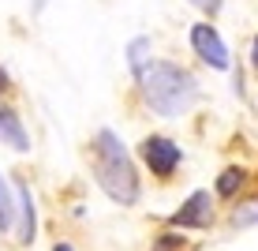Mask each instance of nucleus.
<instances>
[{
  "instance_id": "1",
  "label": "nucleus",
  "mask_w": 258,
  "mask_h": 251,
  "mask_svg": "<svg viewBox=\"0 0 258 251\" xmlns=\"http://www.w3.org/2000/svg\"><path fill=\"white\" fill-rule=\"evenodd\" d=\"M90 169H94V180L109 195L112 203L120 206H135L139 203V173H135V161H131L127 146L116 131L101 128L90 142Z\"/></svg>"
},
{
  "instance_id": "2",
  "label": "nucleus",
  "mask_w": 258,
  "mask_h": 251,
  "mask_svg": "<svg viewBox=\"0 0 258 251\" xmlns=\"http://www.w3.org/2000/svg\"><path fill=\"white\" fill-rule=\"evenodd\" d=\"M139 90L157 116H183L199 97V83L187 68L172 60H146V68L135 71Z\"/></svg>"
},
{
  "instance_id": "3",
  "label": "nucleus",
  "mask_w": 258,
  "mask_h": 251,
  "mask_svg": "<svg viewBox=\"0 0 258 251\" xmlns=\"http://www.w3.org/2000/svg\"><path fill=\"white\" fill-rule=\"evenodd\" d=\"M180 146H176L172 139H165V135H146L142 139V161L150 165V173H157V176H172V169L180 165Z\"/></svg>"
},
{
  "instance_id": "4",
  "label": "nucleus",
  "mask_w": 258,
  "mask_h": 251,
  "mask_svg": "<svg viewBox=\"0 0 258 251\" xmlns=\"http://www.w3.org/2000/svg\"><path fill=\"white\" fill-rule=\"evenodd\" d=\"M210 221H213L210 191H195L176 214H168V225H172V229H210Z\"/></svg>"
},
{
  "instance_id": "5",
  "label": "nucleus",
  "mask_w": 258,
  "mask_h": 251,
  "mask_svg": "<svg viewBox=\"0 0 258 251\" xmlns=\"http://www.w3.org/2000/svg\"><path fill=\"white\" fill-rule=\"evenodd\" d=\"M191 45H195V53H199V57L206 60L210 68H217V71H225V68H228V49H225L221 34L213 30L210 23H199V26L191 30Z\"/></svg>"
},
{
  "instance_id": "6",
  "label": "nucleus",
  "mask_w": 258,
  "mask_h": 251,
  "mask_svg": "<svg viewBox=\"0 0 258 251\" xmlns=\"http://www.w3.org/2000/svg\"><path fill=\"white\" fill-rule=\"evenodd\" d=\"M15 210H19V244H34L38 236V214H34V195L26 184H15Z\"/></svg>"
},
{
  "instance_id": "7",
  "label": "nucleus",
  "mask_w": 258,
  "mask_h": 251,
  "mask_svg": "<svg viewBox=\"0 0 258 251\" xmlns=\"http://www.w3.org/2000/svg\"><path fill=\"white\" fill-rule=\"evenodd\" d=\"M0 142H8L12 150H30V135H26V128H23V120L15 116L8 105H0Z\"/></svg>"
},
{
  "instance_id": "8",
  "label": "nucleus",
  "mask_w": 258,
  "mask_h": 251,
  "mask_svg": "<svg viewBox=\"0 0 258 251\" xmlns=\"http://www.w3.org/2000/svg\"><path fill=\"white\" fill-rule=\"evenodd\" d=\"M15 225V191L8 187L4 173H0V232H8Z\"/></svg>"
},
{
  "instance_id": "9",
  "label": "nucleus",
  "mask_w": 258,
  "mask_h": 251,
  "mask_svg": "<svg viewBox=\"0 0 258 251\" xmlns=\"http://www.w3.org/2000/svg\"><path fill=\"white\" fill-rule=\"evenodd\" d=\"M243 180H247L243 169H236V165H232V169H225V173L217 176V195H225V199H228V195H236Z\"/></svg>"
},
{
  "instance_id": "10",
  "label": "nucleus",
  "mask_w": 258,
  "mask_h": 251,
  "mask_svg": "<svg viewBox=\"0 0 258 251\" xmlns=\"http://www.w3.org/2000/svg\"><path fill=\"white\" fill-rule=\"evenodd\" d=\"M232 225H239V229L258 225V199H251V203H239V206H236V210H232Z\"/></svg>"
},
{
  "instance_id": "11",
  "label": "nucleus",
  "mask_w": 258,
  "mask_h": 251,
  "mask_svg": "<svg viewBox=\"0 0 258 251\" xmlns=\"http://www.w3.org/2000/svg\"><path fill=\"white\" fill-rule=\"evenodd\" d=\"M146 53H150V38H135L127 45V60H131V71L146 68Z\"/></svg>"
},
{
  "instance_id": "12",
  "label": "nucleus",
  "mask_w": 258,
  "mask_h": 251,
  "mask_svg": "<svg viewBox=\"0 0 258 251\" xmlns=\"http://www.w3.org/2000/svg\"><path fill=\"white\" fill-rule=\"evenodd\" d=\"M187 4H195V8H199V12H206V15H217L225 0H187Z\"/></svg>"
},
{
  "instance_id": "13",
  "label": "nucleus",
  "mask_w": 258,
  "mask_h": 251,
  "mask_svg": "<svg viewBox=\"0 0 258 251\" xmlns=\"http://www.w3.org/2000/svg\"><path fill=\"white\" fill-rule=\"evenodd\" d=\"M180 247H183L180 236H161V240L154 244V251H180Z\"/></svg>"
},
{
  "instance_id": "14",
  "label": "nucleus",
  "mask_w": 258,
  "mask_h": 251,
  "mask_svg": "<svg viewBox=\"0 0 258 251\" xmlns=\"http://www.w3.org/2000/svg\"><path fill=\"white\" fill-rule=\"evenodd\" d=\"M251 60H254V68H258V38H254V49H251Z\"/></svg>"
},
{
  "instance_id": "15",
  "label": "nucleus",
  "mask_w": 258,
  "mask_h": 251,
  "mask_svg": "<svg viewBox=\"0 0 258 251\" xmlns=\"http://www.w3.org/2000/svg\"><path fill=\"white\" fill-rule=\"evenodd\" d=\"M4 86H8V75H4V68H0V90H4Z\"/></svg>"
}]
</instances>
